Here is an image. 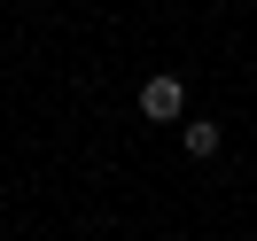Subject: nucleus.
Wrapping results in <instances>:
<instances>
[{
  "instance_id": "nucleus-1",
  "label": "nucleus",
  "mask_w": 257,
  "mask_h": 241,
  "mask_svg": "<svg viewBox=\"0 0 257 241\" xmlns=\"http://www.w3.org/2000/svg\"><path fill=\"white\" fill-rule=\"evenodd\" d=\"M179 109H187L179 78H148V86H141V117H179Z\"/></svg>"
},
{
  "instance_id": "nucleus-2",
  "label": "nucleus",
  "mask_w": 257,
  "mask_h": 241,
  "mask_svg": "<svg viewBox=\"0 0 257 241\" xmlns=\"http://www.w3.org/2000/svg\"><path fill=\"white\" fill-rule=\"evenodd\" d=\"M179 140H187V156H195V163H203V156H218V125H187Z\"/></svg>"
}]
</instances>
